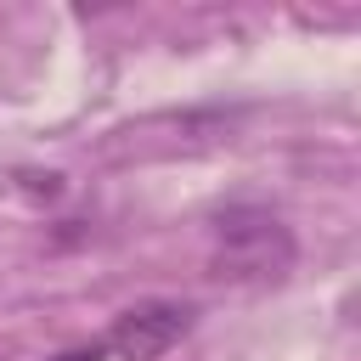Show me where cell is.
Masks as SVG:
<instances>
[{"instance_id": "cell-1", "label": "cell", "mask_w": 361, "mask_h": 361, "mask_svg": "<svg viewBox=\"0 0 361 361\" xmlns=\"http://www.w3.org/2000/svg\"><path fill=\"white\" fill-rule=\"evenodd\" d=\"M214 276L226 282H282L293 271V237L265 209H226L214 226Z\"/></svg>"}, {"instance_id": "cell-2", "label": "cell", "mask_w": 361, "mask_h": 361, "mask_svg": "<svg viewBox=\"0 0 361 361\" xmlns=\"http://www.w3.org/2000/svg\"><path fill=\"white\" fill-rule=\"evenodd\" d=\"M192 316H197V310L180 305V299H135L130 310L113 316L102 350L118 355V361H158L164 350H175V344L192 333Z\"/></svg>"}, {"instance_id": "cell-3", "label": "cell", "mask_w": 361, "mask_h": 361, "mask_svg": "<svg viewBox=\"0 0 361 361\" xmlns=\"http://www.w3.org/2000/svg\"><path fill=\"white\" fill-rule=\"evenodd\" d=\"M107 350L102 344H79V350H62V355H51V361H102Z\"/></svg>"}]
</instances>
